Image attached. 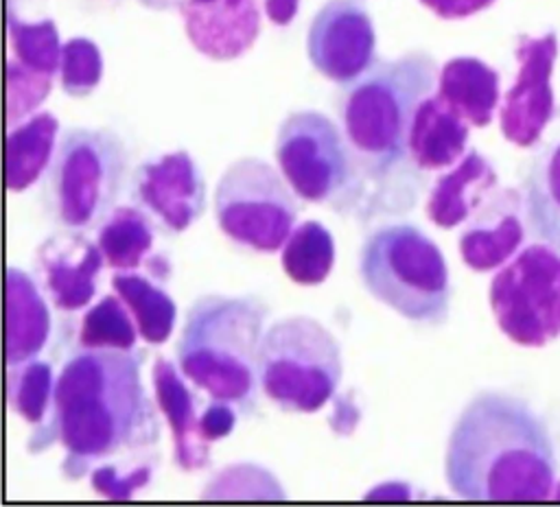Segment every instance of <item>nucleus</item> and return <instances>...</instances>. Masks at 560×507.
<instances>
[{"label":"nucleus","mask_w":560,"mask_h":507,"mask_svg":"<svg viewBox=\"0 0 560 507\" xmlns=\"http://www.w3.org/2000/svg\"><path fill=\"white\" fill-rule=\"evenodd\" d=\"M444 479L459 498H553L558 461L545 420L512 393H475L451 428Z\"/></svg>","instance_id":"f257e3e1"},{"label":"nucleus","mask_w":560,"mask_h":507,"mask_svg":"<svg viewBox=\"0 0 560 507\" xmlns=\"http://www.w3.org/2000/svg\"><path fill=\"white\" fill-rule=\"evenodd\" d=\"M131 350L70 356L55 382L52 431L66 448L61 470L81 476L94 461L158 441L160 424Z\"/></svg>","instance_id":"f03ea898"},{"label":"nucleus","mask_w":560,"mask_h":507,"mask_svg":"<svg viewBox=\"0 0 560 507\" xmlns=\"http://www.w3.org/2000/svg\"><path fill=\"white\" fill-rule=\"evenodd\" d=\"M267 317L269 308L254 295L197 297L177 341L182 374L210 398L252 409Z\"/></svg>","instance_id":"7ed1b4c3"},{"label":"nucleus","mask_w":560,"mask_h":507,"mask_svg":"<svg viewBox=\"0 0 560 507\" xmlns=\"http://www.w3.org/2000/svg\"><path fill=\"white\" fill-rule=\"evenodd\" d=\"M438 76V63L427 50H409L376 59L346 83L339 116L350 146L378 168L405 160L413 114L433 92Z\"/></svg>","instance_id":"20e7f679"},{"label":"nucleus","mask_w":560,"mask_h":507,"mask_svg":"<svg viewBox=\"0 0 560 507\" xmlns=\"http://www.w3.org/2000/svg\"><path fill=\"white\" fill-rule=\"evenodd\" d=\"M365 291L413 323L440 326L451 310V278L442 249L416 225L374 229L359 254Z\"/></svg>","instance_id":"39448f33"},{"label":"nucleus","mask_w":560,"mask_h":507,"mask_svg":"<svg viewBox=\"0 0 560 507\" xmlns=\"http://www.w3.org/2000/svg\"><path fill=\"white\" fill-rule=\"evenodd\" d=\"M125 140L101 127L68 129L46 179V208L63 229L101 225L114 210L127 175Z\"/></svg>","instance_id":"423d86ee"},{"label":"nucleus","mask_w":560,"mask_h":507,"mask_svg":"<svg viewBox=\"0 0 560 507\" xmlns=\"http://www.w3.org/2000/svg\"><path fill=\"white\" fill-rule=\"evenodd\" d=\"M341 374L339 341L317 319L293 315L265 330L258 378L262 393L282 411H319L337 391Z\"/></svg>","instance_id":"0eeeda50"},{"label":"nucleus","mask_w":560,"mask_h":507,"mask_svg":"<svg viewBox=\"0 0 560 507\" xmlns=\"http://www.w3.org/2000/svg\"><path fill=\"white\" fill-rule=\"evenodd\" d=\"M214 216L219 229L236 245L273 254L293 232L295 190L269 162L241 157L217 181Z\"/></svg>","instance_id":"6e6552de"},{"label":"nucleus","mask_w":560,"mask_h":507,"mask_svg":"<svg viewBox=\"0 0 560 507\" xmlns=\"http://www.w3.org/2000/svg\"><path fill=\"white\" fill-rule=\"evenodd\" d=\"M490 310L516 345L542 347L560 337V249L547 243L523 247L492 278Z\"/></svg>","instance_id":"1a4fd4ad"},{"label":"nucleus","mask_w":560,"mask_h":507,"mask_svg":"<svg viewBox=\"0 0 560 507\" xmlns=\"http://www.w3.org/2000/svg\"><path fill=\"white\" fill-rule=\"evenodd\" d=\"M273 153L280 173L304 201H326L348 179L343 138L322 111H291L278 127Z\"/></svg>","instance_id":"9d476101"},{"label":"nucleus","mask_w":560,"mask_h":507,"mask_svg":"<svg viewBox=\"0 0 560 507\" xmlns=\"http://www.w3.org/2000/svg\"><path fill=\"white\" fill-rule=\"evenodd\" d=\"M516 76L499 107V127L508 142L534 146L556 114L553 68L558 59V33H521L514 46Z\"/></svg>","instance_id":"9b49d317"},{"label":"nucleus","mask_w":560,"mask_h":507,"mask_svg":"<svg viewBox=\"0 0 560 507\" xmlns=\"http://www.w3.org/2000/svg\"><path fill=\"white\" fill-rule=\"evenodd\" d=\"M376 33L359 0H328L306 31V57L328 81L350 83L374 63Z\"/></svg>","instance_id":"f8f14e48"},{"label":"nucleus","mask_w":560,"mask_h":507,"mask_svg":"<svg viewBox=\"0 0 560 507\" xmlns=\"http://www.w3.org/2000/svg\"><path fill=\"white\" fill-rule=\"evenodd\" d=\"M133 197L168 229H188L206 210V181L186 151L144 162L133 175Z\"/></svg>","instance_id":"ddd939ff"},{"label":"nucleus","mask_w":560,"mask_h":507,"mask_svg":"<svg viewBox=\"0 0 560 507\" xmlns=\"http://www.w3.org/2000/svg\"><path fill=\"white\" fill-rule=\"evenodd\" d=\"M35 262L50 302L63 313H74L94 299L105 256L81 232L66 229L37 247Z\"/></svg>","instance_id":"4468645a"},{"label":"nucleus","mask_w":560,"mask_h":507,"mask_svg":"<svg viewBox=\"0 0 560 507\" xmlns=\"http://www.w3.org/2000/svg\"><path fill=\"white\" fill-rule=\"evenodd\" d=\"M179 13L192 48L214 61L238 59L260 35L258 0H184Z\"/></svg>","instance_id":"2eb2a0df"},{"label":"nucleus","mask_w":560,"mask_h":507,"mask_svg":"<svg viewBox=\"0 0 560 507\" xmlns=\"http://www.w3.org/2000/svg\"><path fill=\"white\" fill-rule=\"evenodd\" d=\"M525 203L514 188L492 190L459 236V256L472 271L503 267L525 238Z\"/></svg>","instance_id":"dca6fc26"},{"label":"nucleus","mask_w":560,"mask_h":507,"mask_svg":"<svg viewBox=\"0 0 560 507\" xmlns=\"http://www.w3.org/2000/svg\"><path fill=\"white\" fill-rule=\"evenodd\" d=\"M534 146L523 175L525 223L538 240L560 249V105Z\"/></svg>","instance_id":"f3484780"},{"label":"nucleus","mask_w":560,"mask_h":507,"mask_svg":"<svg viewBox=\"0 0 560 507\" xmlns=\"http://www.w3.org/2000/svg\"><path fill=\"white\" fill-rule=\"evenodd\" d=\"M184 374L179 365L160 356L151 369L153 391L158 400V409L164 413L171 435H173V452L175 461L182 470L192 472L201 470L210 461V444L201 437L199 431V398L184 382Z\"/></svg>","instance_id":"a211bd4d"},{"label":"nucleus","mask_w":560,"mask_h":507,"mask_svg":"<svg viewBox=\"0 0 560 507\" xmlns=\"http://www.w3.org/2000/svg\"><path fill=\"white\" fill-rule=\"evenodd\" d=\"M497 170L479 151H468L459 164L442 175L429 194L427 216L442 229L464 223L497 188Z\"/></svg>","instance_id":"6ab92c4d"},{"label":"nucleus","mask_w":560,"mask_h":507,"mask_svg":"<svg viewBox=\"0 0 560 507\" xmlns=\"http://www.w3.org/2000/svg\"><path fill=\"white\" fill-rule=\"evenodd\" d=\"M468 122L438 94H429L416 109L409 129V157L418 168L440 170L464 157Z\"/></svg>","instance_id":"aec40b11"},{"label":"nucleus","mask_w":560,"mask_h":507,"mask_svg":"<svg viewBox=\"0 0 560 507\" xmlns=\"http://www.w3.org/2000/svg\"><path fill=\"white\" fill-rule=\"evenodd\" d=\"M50 334V310L35 280L7 267V365L35 358Z\"/></svg>","instance_id":"412c9836"},{"label":"nucleus","mask_w":560,"mask_h":507,"mask_svg":"<svg viewBox=\"0 0 560 507\" xmlns=\"http://www.w3.org/2000/svg\"><path fill=\"white\" fill-rule=\"evenodd\" d=\"M499 90V72L477 57H453L440 68L438 96L472 127L492 122Z\"/></svg>","instance_id":"4be33fe9"},{"label":"nucleus","mask_w":560,"mask_h":507,"mask_svg":"<svg viewBox=\"0 0 560 507\" xmlns=\"http://www.w3.org/2000/svg\"><path fill=\"white\" fill-rule=\"evenodd\" d=\"M59 120L50 111H37L7 135V188L22 192L39 179L52 160Z\"/></svg>","instance_id":"5701e85b"},{"label":"nucleus","mask_w":560,"mask_h":507,"mask_svg":"<svg viewBox=\"0 0 560 507\" xmlns=\"http://www.w3.org/2000/svg\"><path fill=\"white\" fill-rule=\"evenodd\" d=\"M114 293L129 308L140 337L151 345L168 341L175 328L177 306L173 297L149 275L118 271L112 275Z\"/></svg>","instance_id":"b1692460"},{"label":"nucleus","mask_w":560,"mask_h":507,"mask_svg":"<svg viewBox=\"0 0 560 507\" xmlns=\"http://www.w3.org/2000/svg\"><path fill=\"white\" fill-rule=\"evenodd\" d=\"M155 243L153 225L144 212L131 205L114 208L98 225L96 245L101 247L107 267L131 271L144 264Z\"/></svg>","instance_id":"393cba45"},{"label":"nucleus","mask_w":560,"mask_h":507,"mask_svg":"<svg viewBox=\"0 0 560 507\" xmlns=\"http://www.w3.org/2000/svg\"><path fill=\"white\" fill-rule=\"evenodd\" d=\"M335 264L332 234L319 221H304L293 227L282 247V269L300 286L322 284Z\"/></svg>","instance_id":"a878e982"},{"label":"nucleus","mask_w":560,"mask_h":507,"mask_svg":"<svg viewBox=\"0 0 560 507\" xmlns=\"http://www.w3.org/2000/svg\"><path fill=\"white\" fill-rule=\"evenodd\" d=\"M7 33L13 52L11 59L48 76H55V72H59L63 46L50 17H44L39 22H26L15 13L13 2L9 0Z\"/></svg>","instance_id":"bb28decb"},{"label":"nucleus","mask_w":560,"mask_h":507,"mask_svg":"<svg viewBox=\"0 0 560 507\" xmlns=\"http://www.w3.org/2000/svg\"><path fill=\"white\" fill-rule=\"evenodd\" d=\"M138 326L120 297H101L81 319L79 345L88 350H133Z\"/></svg>","instance_id":"cd10ccee"},{"label":"nucleus","mask_w":560,"mask_h":507,"mask_svg":"<svg viewBox=\"0 0 560 507\" xmlns=\"http://www.w3.org/2000/svg\"><path fill=\"white\" fill-rule=\"evenodd\" d=\"M52 367L46 361H26L9 365L7 398L11 409L28 424H39L55 398Z\"/></svg>","instance_id":"c85d7f7f"},{"label":"nucleus","mask_w":560,"mask_h":507,"mask_svg":"<svg viewBox=\"0 0 560 507\" xmlns=\"http://www.w3.org/2000/svg\"><path fill=\"white\" fill-rule=\"evenodd\" d=\"M103 76V57L88 37H72L61 48L59 83L72 98H83L96 90Z\"/></svg>","instance_id":"c756f323"},{"label":"nucleus","mask_w":560,"mask_h":507,"mask_svg":"<svg viewBox=\"0 0 560 507\" xmlns=\"http://www.w3.org/2000/svg\"><path fill=\"white\" fill-rule=\"evenodd\" d=\"M52 90V76L35 72L15 59L7 61V122L13 127L44 103Z\"/></svg>","instance_id":"7c9ffc66"},{"label":"nucleus","mask_w":560,"mask_h":507,"mask_svg":"<svg viewBox=\"0 0 560 507\" xmlns=\"http://www.w3.org/2000/svg\"><path fill=\"white\" fill-rule=\"evenodd\" d=\"M153 476L151 463H136L129 470H120L118 463L98 465L92 472V487L101 496L109 498H129L136 490L144 487Z\"/></svg>","instance_id":"2f4dec72"},{"label":"nucleus","mask_w":560,"mask_h":507,"mask_svg":"<svg viewBox=\"0 0 560 507\" xmlns=\"http://www.w3.org/2000/svg\"><path fill=\"white\" fill-rule=\"evenodd\" d=\"M234 424H236V411L232 409V402H225V400H214L201 411V417H199V431L208 444L228 437L234 431Z\"/></svg>","instance_id":"473e14b6"},{"label":"nucleus","mask_w":560,"mask_h":507,"mask_svg":"<svg viewBox=\"0 0 560 507\" xmlns=\"http://www.w3.org/2000/svg\"><path fill=\"white\" fill-rule=\"evenodd\" d=\"M497 0H420L431 13L442 20H464L490 9Z\"/></svg>","instance_id":"72a5a7b5"},{"label":"nucleus","mask_w":560,"mask_h":507,"mask_svg":"<svg viewBox=\"0 0 560 507\" xmlns=\"http://www.w3.org/2000/svg\"><path fill=\"white\" fill-rule=\"evenodd\" d=\"M265 15L276 26H289L300 11V0H262Z\"/></svg>","instance_id":"f704fd0d"},{"label":"nucleus","mask_w":560,"mask_h":507,"mask_svg":"<svg viewBox=\"0 0 560 507\" xmlns=\"http://www.w3.org/2000/svg\"><path fill=\"white\" fill-rule=\"evenodd\" d=\"M138 2L151 11H173L184 4V0H138Z\"/></svg>","instance_id":"c9c22d12"}]
</instances>
